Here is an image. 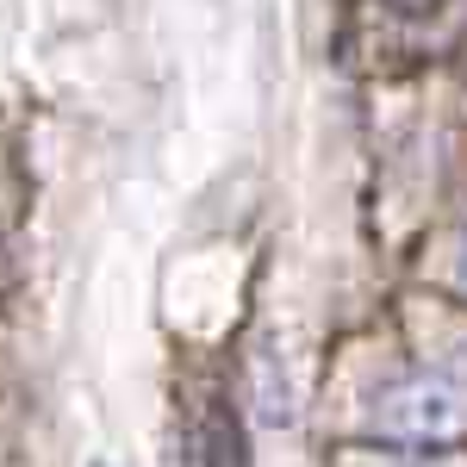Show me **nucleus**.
Segmentation results:
<instances>
[{
	"label": "nucleus",
	"mask_w": 467,
	"mask_h": 467,
	"mask_svg": "<svg viewBox=\"0 0 467 467\" xmlns=\"http://www.w3.org/2000/svg\"><path fill=\"white\" fill-rule=\"evenodd\" d=\"M455 281H462V287H467V237H462V244H455Z\"/></svg>",
	"instance_id": "3"
},
{
	"label": "nucleus",
	"mask_w": 467,
	"mask_h": 467,
	"mask_svg": "<svg viewBox=\"0 0 467 467\" xmlns=\"http://www.w3.org/2000/svg\"><path fill=\"white\" fill-rule=\"evenodd\" d=\"M206 467H250V442H244V424L231 418V405H213L206 418Z\"/></svg>",
	"instance_id": "2"
},
{
	"label": "nucleus",
	"mask_w": 467,
	"mask_h": 467,
	"mask_svg": "<svg viewBox=\"0 0 467 467\" xmlns=\"http://www.w3.org/2000/svg\"><path fill=\"white\" fill-rule=\"evenodd\" d=\"M374 424L399 442H449L467 431V387L455 374H405L393 380L380 405H374Z\"/></svg>",
	"instance_id": "1"
},
{
	"label": "nucleus",
	"mask_w": 467,
	"mask_h": 467,
	"mask_svg": "<svg viewBox=\"0 0 467 467\" xmlns=\"http://www.w3.org/2000/svg\"><path fill=\"white\" fill-rule=\"evenodd\" d=\"M405 467H455V462H405Z\"/></svg>",
	"instance_id": "4"
}]
</instances>
